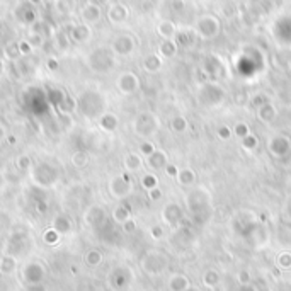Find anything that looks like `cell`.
<instances>
[{"label": "cell", "instance_id": "c3c4849f", "mask_svg": "<svg viewBox=\"0 0 291 291\" xmlns=\"http://www.w3.org/2000/svg\"><path fill=\"white\" fill-rule=\"evenodd\" d=\"M172 7L174 11H182V9H184V0H174Z\"/></svg>", "mask_w": 291, "mask_h": 291}, {"label": "cell", "instance_id": "7c38bea8", "mask_svg": "<svg viewBox=\"0 0 291 291\" xmlns=\"http://www.w3.org/2000/svg\"><path fill=\"white\" fill-rule=\"evenodd\" d=\"M84 222H86L87 225L92 227V228L101 227L102 223L106 222V211H104V208H102V206H99V204L91 206V208H89L87 211L84 213Z\"/></svg>", "mask_w": 291, "mask_h": 291}, {"label": "cell", "instance_id": "ffe728a7", "mask_svg": "<svg viewBox=\"0 0 291 291\" xmlns=\"http://www.w3.org/2000/svg\"><path fill=\"white\" fill-rule=\"evenodd\" d=\"M147 164H149L152 169H155V171H160V169H165V165L169 164V160H167L165 152L157 149L150 157H147Z\"/></svg>", "mask_w": 291, "mask_h": 291}, {"label": "cell", "instance_id": "5bb4252c", "mask_svg": "<svg viewBox=\"0 0 291 291\" xmlns=\"http://www.w3.org/2000/svg\"><path fill=\"white\" fill-rule=\"evenodd\" d=\"M51 228L55 232H58L60 235H68L71 230H74V223H71V218L65 213H58L55 214L51 222Z\"/></svg>", "mask_w": 291, "mask_h": 291}, {"label": "cell", "instance_id": "f5cc1de1", "mask_svg": "<svg viewBox=\"0 0 291 291\" xmlns=\"http://www.w3.org/2000/svg\"><path fill=\"white\" fill-rule=\"evenodd\" d=\"M288 65H289V70H291V61H289V63H288Z\"/></svg>", "mask_w": 291, "mask_h": 291}, {"label": "cell", "instance_id": "8fae6325", "mask_svg": "<svg viewBox=\"0 0 291 291\" xmlns=\"http://www.w3.org/2000/svg\"><path fill=\"white\" fill-rule=\"evenodd\" d=\"M135 51V39L129 34H121L113 41V53L119 56H128Z\"/></svg>", "mask_w": 291, "mask_h": 291}, {"label": "cell", "instance_id": "d6a6232c", "mask_svg": "<svg viewBox=\"0 0 291 291\" xmlns=\"http://www.w3.org/2000/svg\"><path fill=\"white\" fill-rule=\"evenodd\" d=\"M276 266L283 271L291 269V252L289 250H283L276 256Z\"/></svg>", "mask_w": 291, "mask_h": 291}, {"label": "cell", "instance_id": "ee69618b", "mask_svg": "<svg viewBox=\"0 0 291 291\" xmlns=\"http://www.w3.org/2000/svg\"><path fill=\"white\" fill-rule=\"evenodd\" d=\"M162 191H160V187H155V189H150L149 191V198L152 201H159V199H162Z\"/></svg>", "mask_w": 291, "mask_h": 291}, {"label": "cell", "instance_id": "5b68a950", "mask_svg": "<svg viewBox=\"0 0 291 291\" xmlns=\"http://www.w3.org/2000/svg\"><path fill=\"white\" fill-rule=\"evenodd\" d=\"M194 31L199 38L203 39H213L220 34V21L216 19L214 16L211 14H206V16H201L198 21H196V26H194Z\"/></svg>", "mask_w": 291, "mask_h": 291}, {"label": "cell", "instance_id": "f6af8a7d", "mask_svg": "<svg viewBox=\"0 0 291 291\" xmlns=\"http://www.w3.org/2000/svg\"><path fill=\"white\" fill-rule=\"evenodd\" d=\"M121 227H123V230L126 232V234H131V232H135L136 223L133 222V218H131V220H128L126 223H123V225H121Z\"/></svg>", "mask_w": 291, "mask_h": 291}, {"label": "cell", "instance_id": "f1b7e54d", "mask_svg": "<svg viewBox=\"0 0 291 291\" xmlns=\"http://www.w3.org/2000/svg\"><path fill=\"white\" fill-rule=\"evenodd\" d=\"M196 31L194 29H184V31H177L176 34V43L177 46L179 44H182V46H191L192 43H194L196 39Z\"/></svg>", "mask_w": 291, "mask_h": 291}, {"label": "cell", "instance_id": "8992f818", "mask_svg": "<svg viewBox=\"0 0 291 291\" xmlns=\"http://www.w3.org/2000/svg\"><path fill=\"white\" fill-rule=\"evenodd\" d=\"M58 179V169L55 165L48 164V162H41L34 167L33 171V181L38 186L41 187H50L56 182Z\"/></svg>", "mask_w": 291, "mask_h": 291}, {"label": "cell", "instance_id": "ac0fdd59", "mask_svg": "<svg viewBox=\"0 0 291 291\" xmlns=\"http://www.w3.org/2000/svg\"><path fill=\"white\" fill-rule=\"evenodd\" d=\"M269 147H271V152H272V154H274V155L283 157V155H286V154H288V152H289V149H291V141H289L286 136L279 135V136L272 138L271 143H269Z\"/></svg>", "mask_w": 291, "mask_h": 291}, {"label": "cell", "instance_id": "6da1fadb", "mask_svg": "<svg viewBox=\"0 0 291 291\" xmlns=\"http://www.w3.org/2000/svg\"><path fill=\"white\" fill-rule=\"evenodd\" d=\"M79 113L87 119H99L106 113V99L97 91H86L77 99Z\"/></svg>", "mask_w": 291, "mask_h": 291}, {"label": "cell", "instance_id": "74e56055", "mask_svg": "<svg viewBox=\"0 0 291 291\" xmlns=\"http://www.w3.org/2000/svg\"><path fill=\"white\" fill-rule=\"evenodd\" d=\"M60 237H61V235L58 234V232H55V230H53V228L50 227L46 232H44L43 240L46 242L48 245H56V244H58V240H60Z\"/></svg>", "mask_w": 291, "mask_h": 291}, {"label": "cell", "instance_id": "8d00e7d4", "mask_svg": "<svg viewBox=\"0 0 291 291\" xmlns=\"http://www.w3.org/2000/svg\"><path fill=\"white\" fill-rule=\"evenodd\" d=\"M232 131H234V135L237 136V138H245L247 135H250V129H249V124L247 123H237L235 126H234V129H232Z\"/></svg>", "mask_w": 291, "mask_h": 291}, {"label": "cell", "instance_id": "7402d4cb", "mask_svg": "<svg viewBox=\"0 0 291 291\" xmlns=\"http://www.w3.org/2000/svg\"><path fill=\"white\" fill-rule=\"evenodd\" d=\"M157 33L162 39H174L177 34V29H176V24L172 21H160L159 26H157Z\"/></svg>", "mask_w": 291, "mask_h": 291}, {"label": "cell", "instance_id": "1f68e13d", "mask_svg": "<svg viewBox=\"0 0 291 291\" xmlns=\"http://www.w3.org/2000/svg\"><path fill=\"white\" fill-rule=\"evenodd\" d=\"M177 181L181 186H192L196 182V172L192 169H182L177 174Z\"/></svg>", "mask_w": 291, "mask_h": 291}, {"label": "cell", "instance_id": "4dcf8cb0", "mask_svg": "<svg viewBox=\"0 0 291 291\" xmlns=\"http://www.w3.org/2000/svg\"><path fill=\"white\" fill-rule=\"evenodd\" d=\"M86 264L89 267H99L102 261H104V256H102V252L101 250H97V249H91V250H87V254H86Z\"/></svg>", "mask_w": 291, "mask_h": 291}, {"label": "cell", "instance_id": "cb8c5ba5", "mask_svg": "<svg viewBox=\"0 0 291 291\" xmlns=\"http://www.w3.org/2000/svg\"><path fill=\"white\" fill-rule=\"evenodd\" d=\"M123 165H124V169H126L128 174L138 172V171L141 169V165H143L141 155H138V154H128L126 157H124Z\"/></svg>", "mask_w": 291, "mask_h": 291}, {"label": "cell", "instance_id": "9a60e30c", "mask_svg": "<svg viewBox=\"0 0 291 291\" xmlns=\"http://www.w3.org/2000/svg\"><path fill=\"white\" fill-rule=\"evenodd\" d=\"M162 218H164V222L167 223V225H171V227L177 225V223L182 220V208L176 203H169L164 208Z\"/></svg>", "mask_w": 291, "mask_h": 291}, {"label": "cell", "instance_id": "9c48e42d", "mask_svg": "<svg viewBox=\"0 0 291 291\" xmlns=\"http://www.w3.org/2000/svg\"><path fill=\"white\" fill-rule=\"evenodd\" d=\"M116 87L124 96H131V94L140 91V79L133 71H123L116 80Z\"/></svg>", "mask_w": 291, "mask_h": 291}, {"label": "cell", "instance_id": "52a82bcc", "mask_svg": "<svg viewBox=\"0 0 291 291\" xmlns=\"http://www.w3.org/2000/svg\"><path fill=\"white\" fill-rule=\"evenodd\" d=\"M21 274H22V281H24L28 286L43 284L44 277H46V267H44L43 262H39V261H29L24 264Z\"/></svg>", "mask_w": 291, "mask_h": 291}, {"label": "cell", "instance_id": "ab89813d", "mask_svg": "<svg viewBox=\"0 0 291 291\" xmlns=\"http://www.w3.org/2000/svg\"><path fill=\"white\" fill-rule=\"evenodd\" d=\"M237 281H239L240 286H249L250 281H252V276H250V272L247 269H242L237 272Z\"/></svg>", "mask_w": 291, "mask_h": 291}, {"label": "cell", "instance_id": "f546056e", "mask_svg": "<svg viewBox=\"0 0 291 291\" xmlns=\"http://www.w3.org/2000/svg\"><path fill=\"white\" fill-rule=\"evenodd\" d=\"M222 283V276L216 269H206L203 274V284L206 288H216Z\"/></svg>", "mask_w": 291, "mask_h": 291}, {"label": "cell", "instance_id": "3957f363", "mask_svg": "<svg viewBox=\"0 0 291 291\" xmlns=\"http://www.w3.org/2000/svg\"><path fill=\"white\" fill-rule=\"evenodd\" d=\"M160 128V121L157 118V114L150 113V111H143V113L136 114L135 121H133V131L136 136L141 138H150L154 136Z\"/></svg>", "mask_w": 291, "mask_h": 291}, {"label": "cell", "instance_id": "7bdbcfd3", "mask_svg": "<svg viewBox=\"0 0 291 291\" xmlns=\"http://www.w3.org/2000/svg\"><path fill=\"white\" fill-rule=\"evenodd\" d=\"M150 235H152V239H154V240H160L164 237V228L160 227V225L152 227L150 228Z\"/></svg>", "mask_w": 291, "mask_h": 291}, {"label": "cell", "instance_id": "30bf717a", "mask_svg": "<svg viewBox=\"0 0 291 291\" xmlns=\"http://www.w3.org/2000/svg\"><path fill=\"white\" fill-rule=\"evenodd\" d=\"M131 279H133V274H131V271L128 269V267H124V266H119V267H116V269L111 271V274H109V286L113 289H124V288H128L129 283H131Z\"/></svg>", "mask_w": 291, "mask_h": 291}, {"label": "cell", "instance_id": "603a6c76", "mask_svg": "<svg viewBox=\"0 0 291 291\" xmlns=\"http://www.w3.org/2000/svg\"><path fill=\"white\" fill-rule=\"evenodd\" d=\"M257 116L262 123H272L277 116V111L276 107L271 104V102H264L262 106H259V111H257Z\"/></svg>", "mask_w": 291, "mask_h": 291}, {"label": "cell", "instance_id": "836d02e7", "mask_svg": "<svg viewBox=\"0 0 291 291\" xmlns=\"http://www.w3.org/2000/svg\"><path fill=\"white\" fill-rule=\"evenodd\" d=\"M140 182H141V187H145L147 191L159 187V179H157L155 174H143L141 179H140Z\"/></svg>", "mask_w": 291, "mask_h": 291}, {"label": "cell", "instance_id": "2e32d148", "mask_svg": "<svg viewBox=\"0 0 291 291\" xmlns=\"http://www.w3.org/2000/svg\"><path fill=\"white\" fill-rule=\"evenodd\" d=\"M128 16H129V11L123 4H113V6L109 7V11H107V17H109V21L113 22V24H121V22L128 19Z\"/></svg>", "mask_w": 291, "mask_h": 291}, {"label": "cell", "instance_id": "bcb514c9", "mask_svg": "<svg viewBox=\"0 0 291 291\" xmlns=\"http://www.w3.org/2000/svg\"><path fill=\"white\" fill-rule=\"evenodd\" d=\"M165 172L169 174V176H172V177H177V174H179V169L176 167L174 164H167L165 165Z\"/></svg>", "mask_w": 291, "mask_h": 291}, {"label": "cell", "instance_id": "f35d334b", "mask_svg": "<svg viewBox=\"0 0 291 291\" xmlns=\"http://www.w3.org/2000/svg\"><path fill=\"white\" fill-rule=\"evenodd\" d=\"M259 145V140H257V136L256 135H247L245 138H242V147H244L245 150H254L256 147Z\"/></svg>", "mask_w": 291, "mask_h": 291}, {"label": "cell", "instance_id": "b9f144b4", "mask_svg": "<svg viewBox=\"0 0 291 291\" xmlns=\"http://www.w3.org/2000/svg\"><path fill=\"white\" fill-rule=\"evenodd\" d=\"M218 136H220L222 140H230V138L234 136V131L228 126H220L218 128Z\"/></svg>", "mask_w": 291, "mask_h": 291}, {"label": "cell", "instance_id": "4fadbf2b", "mask_svg": "<svg viewBox=\"0 0 291 291\" xmlns=\"http://www.w3.org/2000/svg\"><path fill=\"white\" fill-rule=\"evenodd\" d=\"M80 16H82V21L84 24H96V22L101 21L102 17V11L101 7L97 6V4H86V6L82 7V11H80Z\"/></svg>", "mask_w": 291, "mask_h": 291}, {"label": "cell", "instance_id": "60d3db41", "mask_svg": "<svg viewBox=\"0 0 291 291\" xmlns=\"http://www.w3.org/2000/svg\"><path fill=\"white\" fill-rule=\"evenodd\" d=\"M157 150V147L154 145L152 141H143L141 145H140V152H141V155H145V157H150L154 152Z\"/></svg>", "mask_w": 291, "mask_h": 291}, {"label": "cell", "instance_id": "e575fe53", "mask_svg": "<svg viewBox=\"0 0 291 291\" xmlns=\"http://www.w3.org/2000/svg\"><path fill=\"white\" fill-rule=\"evenodd\" d=\"M171 128L174 133H184L187 129V119L184 116H176V118L171 121Z\"/></svg>", "mask_w": 291, "mask_h": 291}, {"label": "cell", "instance_id": "4316f807", "mask_svg": "<svg viewBox=\"0 0 291 291\" xmlns=\"http://www.w3.org/2000/svg\"><path fill=\"white\" fill-rule=\"evenodd\" d=\"M177 43L176 39H164L162 44L159 46V55L162 58H172L177 55Z\"/></svg>", "mask_w": 291, "mask_h": 291}, {"label": "cell", "instance_id": "d6986e66", "mask_svg": "<svg viewBox=\"0 0 291 291\" xmlns=\"http://www.w3.org/2000/svg\"><path fill=\"white\" fill-rule=\"evenodd\" d=\"M17 271V259L12 254H4L0 257V274L12 276Z\"/></svg>", "mask_w": 291, "mask_h": 291}, {"label": "cell", "instance_id": "484cf974", "mask_svg": "<svg viewBox=\"0 0 291 291\" xmlns=\"http://www.w3.org/2000/svg\"><path fill=\"white\" fill-rule=\"evenodd\" d=\"M160 68H162V58H160V55L152 53V55L145 56V60H143V70L149 71V74H155V71H159Z\"/></svg>", "mask_w": 291, "mask_h": 291}, {"label": "cell", "instance_id": "f907efd6", "mask_svg": "<svg viewBox=\"0 0 291 291\" xmlns=\"http://www.w3.org/2000/svg\"><path fill=\"white\" fill-rule=\"evenodd\" d=\"M186 291H201V289H199V288H196V286H192V284H191L189 288H187Z\"/></svg>", "mask_w": 291, "mask_h": 291}, {"label": "cell", "instance_id": "d4e9b609", "mask_svg": "<svg viewBox=\"0 0 291 291\" xmlns=\"http://www.w3.org/2000/svg\"><path fill=\"white\" fill-rule=\"evenodd\" d=\"M118 124H119L118 116L113 114V113H104L99 118V126L104 129V131H107V133L116 131V129H118Z\"/></svg>", "mask_w": 291, "mask_h": 291}, {"label": "cell", "instance_id": "ba28073f", "mask_svg": "<svg viewBox=\"0 0 291 291\" xmlns=\"http://www.w3.org/2000/svg\"><path fill=\"white\" fill-rule=\"evenodd\" d=\"M131 191H133V182H131V177H129L128 172L118 174V176H114L109 181V192L116 199L128 198V196L131 194Z\"/></svg>", "mask_w": 291, "mask_h": 291}, {"label": "cell", "instance_id": "816d5d0a", "mask_svg": "<svg viewBox=\"0 0 291 291\" xmlns=\"http://www.w3.org/2000/svg\"><path fill=\"white\" fill-rule=\"evenodd\" d=\"M2 136H4V128H2V124H0V140H2Z\"/></svg>", "mask_w": 291, "mask_h": 291}, {"label": "cell", "instance_id": "d590c367", "mask_svg": "<svg viewBox=\"0 0 291 291\" xmlns=\"http://www.w3.org/2000/svg\"><path fill=\"white\" fill-rule=\"evenodd\" d=\"M71 164H74L77 169L86 167V165L89 164V155L86 154V152H75V154L71 155Z\"/></svg>", "mask_w": 291, "mask_h": 291}, {"label": "cell", "instance_id": "7dc6e473", "mask_svg": "<svg viewBox=\"0 0 291 291\" xmlns=\"http://www.w3.org/2000/svg\"><path fill=\"white\" fill-rule=\"evenodd\" d=\"M284 214H286V218L291 222V198L286 201V206H284Z\"/></svg>", "mask_w": 291, "mask_h": 291}, {"label": "cell", "instance_id": "e0dca14e", "mask_svg": "<svg viewBox=\"0 0 291 291\" xmlns=\"http://www.w3.org/2000/svg\"><path fill=\"white\" fill-rule=\"evenodd\" d=\"M189 286H191L189 277L186 274H182V272H176V274H172L167 281L169 291H186Z\"/></svg>", "mask_w": 291, "mask_h": 291}, {"label": "cell", "instance_id": "83f0119b", "mask_svg": "<svg viewBox=\"0 0 291 291\" xmlns=\"http://www.w3.org/2000/svg\"><path fill=\"white\" fill-rule=\"evenodd\" d=\"M113 220L116 223H119V225H123V223H126L128 220H131V211H129V208L126 204L116 206L113 209Z\"/></svg>", "mask_w": 291, "mask_h": 291}, {"label": "cell", "instance_id": "44dd1931", "mask_svg": "<svg viewBox=\"0 0 291 291\" xmlns=\"http://www.w3.org/2000/svg\"><path fill=\"white\" fill-rule=\"evenodd\" d=\"M91 36H92V31L89 24H79L71 28V38L77 43H87L89 39H91Z\"/></svg>", "mask_w": 291, "mask_h": 291}, {"label": "cell", "instance_id": "7a4b0ae2", "mask_svg": "<svg viewBox=\"0 0 291 291\" xmlns=\"http://www.w3.org/2000/svg\"><path fill=\"white\" fill-rule=\"evenodd\" d=\"M140 267L149 276H160L169 269V257L162 250H149L140 259Z\"/></svg>", "mask_w": 291, "mask_h": 291}, {"label": "cell", "instance_id": "681fc988", "mask_svg": "<svg viewBox=\"0 0 291 291\" xmlns=\"http://www.w3.org/2000/svg\"><path fill=\"white\" fill-rule=\"evenodd\" d=\"M26 291H46V288H44L43 284H33V286H28Z\"/></svg>", "mask_w": 291, "mask_h": 291}, {"label": "cell", "instance_id": "277c9868", "mask_svg": "<svg viewBox=\"0 0 291 291\" xmlns=\"http://www.w3.org/2000/svg\"><path fill=\"white\" fill-rule=\"evenodd\" d=\"M89 65L94 71L97 74H107L109 70L114 68L116 65V58H114V53L106 50V48H99L89 56Z\"/></svg>", "mask_w": 291, "mask_h": 291}]
</instances>
